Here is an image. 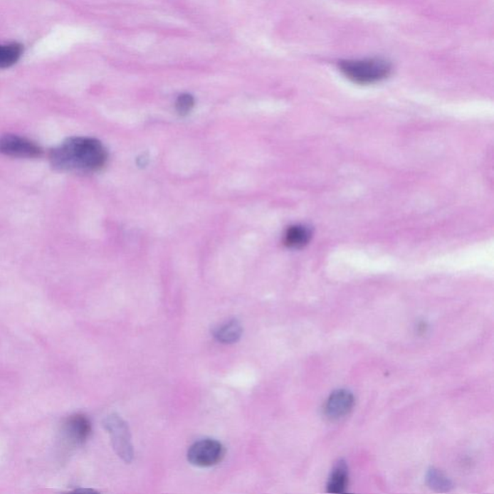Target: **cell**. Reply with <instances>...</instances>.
I'll return each instance as SVG.
<instances>
[{"mask_svg":"<svg viewBox=\"0 0 494 494\" xmlns=\"http://www.w3.org/2000/svg\"><path fill=\"white\" fill-rule=\"evenodd\" d=\"M48 157L54 169L92 173L107 164L108 154L104 144L96 138L74 137L53 148Z\"/></svg>","mask_w":494,"mask_h":494,"instance_id":"1","label":"cell"},{"mask_svg":"<svg viewBox=\"0 0 494 494\" xmlns=\"http://www.w3.org/2000/svg\"><path fill=\"white\" fill-rule=\"evenodd\" d=\"M339 68L345 77L361 85L379 83L385 80L392 70L389 62L382 58L342 61Z\"/></svg>","mask_w":494,"mask_h":494,"instance_id":"2","label":"cell"},{"mask_svg":"<svg viewBox=\"0 0 494 494\" xmlns=\"http://www.w3.org/2000/svg\"><path fill=\"white\" fill-rule=\"evenodd\" d=\"M111 436L112 446L119 457L129 463L134 458V449L130 442L129 426L117 414L110 415L104 422Z\"/></svg>","mask_w":494,"mask_h":494,"instance_id":"3","label":"cell"},{"mask_svg":"<svg viewBox=\"0 0 494 494\" xmlns=\"http://www.w3.org/2000/svg\"><path fill=\"white\" fill-rule=\"evenodd\" d=\"M224 448L214 439H203L192 445L187 452L189 463L199 468H210L221 461Z\"/></svg>","mask_w":494,"mask_h":494,"instance_id":"4","label":"cell"},{"mask_svg":"<svg viewBox=\"0 0 494 494\" xmlns=\"http://www.w3.org/2000/svg\"><path fill=\"white\" fill-rule=\"evenodd\" d=\"M0 154L21 157V159H35L43 154V149L34 141L16 135H0Z\"/></svg>","mask_w":494,"mask_h":494,"instance_id":"5","label":"cell"},{"mask_svg":"<svg viewBox=\"0 0 494 494\" xmlns=\"http://www.w3.org/2000/svg\"><path fill=\"white\" fill-rule=\"evenodd\" d=\"M354 397L351 391L339 389L334 391L325 404V414L331 419L346 416L354 408Z\"/></svg>","mask_w":494,"mask_h":494,"instance_id":"6","label":"cell"},{"mask_svg":"<svg viewBox=\"0 0 494 494\" xmlns=\"http://www.w3.org/2000/svg\"><path fill=\"white\" fill-rule=\"evenodd\" d=\"M65 433L75 444L83 443L91 433L90 421L83 414L73 415L65 424Z\"/></svg>","mask_w":494,"mask_h":494,"instance_id":"7","label":"cell"},{"mask_svg":"<svg viewBox=\"0 0 494 494\" xmlns=\"http://www.w3.org/2000/svg\"><path fill=\"white\" fill-rule=\"evenodd\" d=\"M349 479V471L347 463L344 461H339L331 471L330 480H328L327 491L331 493H343L346 491Z\"/></svg>","mask_w":494,"mask_h":494,"instance_id":"8","label":"cell"},{"mask_svg":"<svg viewBox=\"0 0 494 494\" xmlns=\"http://www.w3.org/2000/svg\"><path fill=\"white\" fill-rule=\"evenodd\" d=\"M311 238L310 230L303 225H294L288 228L284 236L285 246L289 248H303L309 243Z\"/></svg>","mask_w":494,"mask_h":494,"instance_id":"9","label":"cell"},{"mask_svg":"<svg viewBox=\"0 0 494 494\" xmlns=\"http://www.w3.org/2000/svg\"><path fill=\"white\" fill-rule=\"evenodd\" d=\"M243 334V327L237 320L226 322L214 330V336L217 341L224 344H234L240 340Z\"/></svg>","mask_w":494,"mask_h":494,"instance_id":"10","label":"cell"},{"mask_svg":"<svg viewBox=\"0 0 494 494\" xmlns=\"http://www.w3.org/2000/svg\"><path fill=\"white\" fill-rule=\"evenodd\" d=\"M23 46L12 43L0 45V69H6L15 65L23 54Z\"/></svg>","mask_w":494,"mask_h":494,"instance_id":"11","label":"cell"},{"mask_svg":"<svg viewBox=\"0 0 494 494\" xmlns=\"http://www.w3.org/2000/svg\"><path fill=\"white\" fill-rule=\"evenodd\" d=\"M429 485L438 491H448L452 488V483L438 469L431 468L427 474Z\"/></svg>","mask_w":494,"mask_h":494,"instance_id":"12","label":"cell"},{"mask_svg":"<svg viewBox=\"0 0 494 494\" xmlns=\"http://www.w3.org/2000/svg\"><path fill=\"white\" fill-rule=\"evenodd\" d=\"M195 100L191 94H181L176 100V110L182 116H186L194 107Z\"/></svg>","mask_w":494,"mask_h":494,"instance_id":"13","label":"cell"}]
</instances>
